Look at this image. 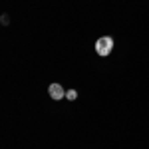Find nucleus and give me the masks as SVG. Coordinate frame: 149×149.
I'll return each mask as SVG.
<instances>
[{"label":"nucleus","mask_w":149,"mask_h":149,"mask_svg":"<svg viewBox=\"0 0 149 149\" xmlns=\"http://www.w3.org/2000/svg\"><path fill=\"white\" fill-rule=\"evenodd\" d=\"M111 50H113V40H111L109 36H103V38H100V40L95 42V52H97L100 56H109Z\"/></svg>","instance_id":"f257e3e1"},{"label":"nucleus","mask_w":149,"mask_h":149,"mask_svg":"<svg viewBox=\"0 0 149 149\" xmlns=\"http://www.w3.org/2000/svg\"><path fill=\"white\" fill-rule=\"evenodd\" d=\"M48 93H50L52 100H62V97H66V90H64L60 84H52V86L48 88Z\"/></svg>","instance_id":"f03ea898"},{"label":"nucleus","mask_w":149,"mask_h":149,"mask_svg":"<svg viewBox=\"0 0 149 149\" xmlns=\"http://www.w3.org/2000/svg\"><path fill=\"white\" fill-rule=\"evenodd\" d=\"M66 97H68L70 102H74V100L78 97V92H76V90H68V92H66Z\"/></svg>","instance_id":"7ed1b4c3"}]
</instances>
